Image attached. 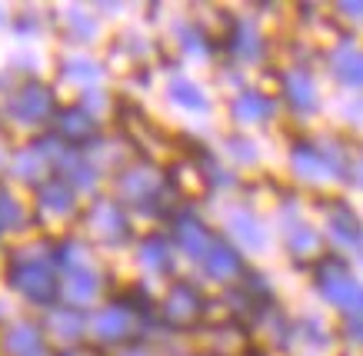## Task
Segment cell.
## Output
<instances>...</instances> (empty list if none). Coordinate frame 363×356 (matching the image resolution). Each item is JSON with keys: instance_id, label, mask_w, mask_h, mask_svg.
<instances>
[{"instance_id": "cell-1", "label": "cell", "mask_w": 363, "mask_h": 356, "mask_svg": "<svg viewBox=\"0 0 363 356\" xmlns=\"http://www.w3.org/2000/svg\"><path fill=\"white\" fill-rule=\"evenodd\" d=\"M317 283L320 289H323V297L330 303H337L340 310L347 313H357V316H363V283L360 280H353L347 270H343V263H337V260H323L317 270Z\"/></svg>"}, {"instance_id": "cell-2", "label": "cell", "mask_w": 363, "mask_h": 356, "mask_svg": "<svg viewBox=\"0 0 363 356\" xmlns=\"http://www.w3.org/2000/svg\"><path fill=\"white\" fill-rule=\"evenodd\" d=\"M200 310H203V300H200V293L194 287L177 283L170 289V297H167V320L174 326H194L200 320Z\"/></svg>"}, {"instance_id": "cell-3", "label": "cell", "mask_w": 363, "mask_h": 356, "mask_svg": "<svg viewBox=\"0 0 363 356\" xmlns=\"http://www.w3.org/2000/svg\"><path fill=\"white\" fill-rule=\"evenodd\" d=\"M284 90H286V97L297 103L300 110H310V107H317L313 80H310L307 70H290V74L284 77Z\"/></svg>"}, {"instance_id": "cell-4", "label": "cell", "mask_w": 363, "mask_h": 356, "mask_svg": "<svg viewBox=\"0 0 363 356\" xmlns=\"http://www.w3.org/2000/svg\"><path fill=\"white\" fill-rule=\"evenodd\" d=\"M203 263H207V270L217 280H230V277H237V273H240V256L233 253L230 246H223V243L210 246V253L203 256Z\"/></svg>"}, {"instance_id": "cell-5", "label": "cell", "mask_w": 363, "mask_h": 356, "mask_svg": "<svg viewBox=\"0 0 363 356\" xmlns=\"http://www.w3.org/2000/svg\"><path fill=\"white\" fill-rule=\"evenodd\" d=\"M177 243L184 246L190 256H207L210 253V236H207V230H203L200 223H194V220L177 223Z\"/></svg>"}, {"instance_id": "cell-6", "label": "cell", "mask_w": 363, "mask_h": 356, "mask_svg": "<svg viewBox=\"0 0 363 356\" xmlns=\"http://www.w3.org/2000/svg\"><path fill=\"white\" fill-rule=\"evenodd\" d=\"M270 101L260 97V93H240L237 101H233V113H237V120L240 123H260L270 117Z\"/></svg>"}, {"instance_id": "cell-7", "label": "cell", "mask_w": 363, "mask_h": 356, "mask_svg": "<svg viewBox=\"0 0 363 356\" xmlns=\"http://www.w3.org/2000/svg\"><path fill=\"white\" fill-rule=\"evenodd\" d=\"M330 223H333V236H340L343 243H363L360 220H357V213H353L350 207L337 203V213L330 217Z\"/></svg>"}, {"instance_id": "cell-8", "label": "cell", "mask_w": 363, "mask_h": 356, "mask_svg": "<svg viewBox=\"0 0 363 356\" xmlns=\"http://www.w3.org/2000/svg\"><path fill=\"white\" fill-rule=\"evenodd\" d=\"M333 70L347 84H363V54L353 47H343L340 54H333Z\"/></svg>"}, {"instance_id": "cell-9", "label": "cell", "mask_w": 363, "mask_h": 356, "mask_svg": "<svg viewBox=\"0 0 363 356\" xmlns=\"http://www.w3.org/2000/svg\"><path fill=\"white\" fill-rule=\"evenodd\" d=\"M177 103H184L190 110H207V97L200 93L197 84H190V80H174V87H170Z\"/></svg>"}, {"instance_id": "cell-10", "label": "cell", "mask_w": 363, "mask_h": 356, "mask_svg": "<svg viewBox=\"0 0 363 356\" xmlns=\"http://www.w3.org/2000/svg\"><path fill=\"white\" fill-rule=\"evenodd\" d=\"M230 230L237 236H243L250 246H260L264 243V230H260V223L253 220L250 213H233L230 217Z\"/></svg>"}, {"instance_id": "cell-11", "label": "cell", "mask_w": 363, "mask_h": 356, "mask_svg": "<svg viewBox=\"0 0 363 356\" xmlns=\"http://www.w3.org/2000/svg\"><path fill=\"white\" fill-rule=\"evenodd\" d=\"M317 234H313V230H310V226H303V230H300L297 236H294V240H290V246H294V253H307V250H317Z\"/></svg>"}, {"instance_id": "cell-12", "label": "cell", "mask_w": 363, "mask_h": 356, "mask_svg": "<svg viewBox=\"0 0 363 356\" xmlns=\"http://www.w3.org/2000/svg\"><path fill=\"white\" fill-rule=\"evenodd\" d=\"M143 253H147L143 260H147V263H154V267H164L167 263V253H164V246L160 243H147L143 246Z\"/></svg>"}]
</instances>
